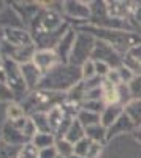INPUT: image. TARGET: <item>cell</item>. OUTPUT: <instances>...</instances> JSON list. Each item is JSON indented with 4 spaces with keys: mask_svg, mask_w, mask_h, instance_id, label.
Masks as SVG:
<instances>
[{
    "mask_svg": "<svg viewBox=\"0 0 141 158\" xmlns=\"http://www.w3.org/2000/svg\"><path fill=\"white\" fill-rule=\"evenodd\" d=\"M81 81V67H75L70 63H59L57 67H54L49 73L43 76L38 89L63 94V92L73 89L76 84H79Z\"/></svg>",
    "mask_w": 141,
    "mask_h": 158,
    "instance_id": "obj_1",
    "label": "cell"
},
{
    "mask_svg": "<svg viewBox=\"0 0 141 158\" xmlns=\"http://www.w3.org/2000/svg\"><path fill=\"white\" fill-rule=\"evenodd\" d=\"M95 43H97V38L94 35L79 30L78 35H76V41H75V46H73L68 63L75 65V67H83V63H86L92 57Z\"/></svg>",
    "mask_w": 141,
    "mask_h": 158,
    "instance_id": "obj_2",
    "label": "cell"
},
{
    "mask_svg": "<svg viewBox=\"0 0 141 158\" xmlns=\"http://www.w3.org/2000/svg\"><path fill=\"white\" fill-rule=\"evenodd\" d=\"M3 68L6 71V77L8 82L6 85L11 89V92L15 94L16 101H22L29 94V87L25 84L22 73H21V65H18L16 62H13L11 59H5L3 57Z\"/></svg>",
    "mask_w": 141,
    "mask_h": 158,
    "instance_id": "obj_3",
    "label": "cell"
},
{
    "mask_svg": "<svg viewBox=\"0 0 141 158\" xmlns=\"http://www.w3.org/2000/svg\"><path fill=\"white\" fill-rule=\"evenodd\" d=\"M91 59H92L94 62H97V60L105 62V63L109 65L111 68H119L121 65H122V57H121V54H119V52L114 49V48H111L108 43L101 41V40H97Z\"/></svg>",
    "mask_w": 141,
    "mask_h": 158,
    "instance_id": "obj_4",
    "label": "cell"
},
{
    "mask_svg": "<svg viewBox=\"0 0 141 158\" xmlns=\"http://www.w3.org/2000/svg\"><path fill=\"white\" fill-rule=\"evenodd\" d=\"M32 62H33L35 67L43 73V76L60 63L56 51H51V49H36Z\"/></svg>",
    "mask_w": 141,
    "mask_h": 158,
    "instance_id": "obj_5",
    "label": "cell"
},
{
    "mask_svg": "<svg viewBox=\"0 0 141 158\" xmlns=\"http://www.w3.org/2000/svg\"><path fill=\"white\" fill-rule=\"evenodd\" d=\"M3 30V36L5 41L10 43L11 46L16 48H27V46H33V36L29 30L25 29H2Z\"/></svg>",
    "mask_w": 141,
    "mask_h": 158,
    "instance_id": "obj_6",
    "label": "cell"
},
{
    "mask_svg": "<svg viewBox=\"0 0 141 158\" xmlns=\"http://www.w3.org/2000/svg\"><path fill=\"white\" fill-rule=\"evenodd\" d=\"M76 35H78V30H75L73 27H70L65 35L62 36V40L59 41V44L56 46V54L60 60V63H68L70 60V56H71V51H73V46H75V41H76Z\"/></svg>",
    "mask_w": 141,
    "mask_h": 158,
    "instance_id": "obj_7",
    "label": "cell"
},
{
    "mask_svg": "<svg viewBox=\"0 0 141 158\" xmlns=\"http://www.w3.org/2000/svg\"><path fill=\"white\" fill-rule=\"evenodd\" d=\"M0 138H2V141L5 144H8L10 147H15V149H21L24 144L29 142L21 133V130H18L11 122H6L0 128Z\"/></svg>",
    "mask_w": 141,
    "mask_h": 158,
    "instance_id": "obj_8",
    "label": "cell"
},
{
    "mask_svg": "<svg viewBox=\"0 0 141 158\" xmlns=\"http://www.w3.org/2000/svg\"><path fill=\"white\" fill-rule=\"evenodd\" d=\"M89 5L91 3H86V2H63L62 3V11L65 13L67 16L73 18V19L87 21L92 15Z\"/></svg>",
    "mask_w": 141,
    "mask_h": 158,
    "instance_id": "obj_9",
    "label": "cell"
},
{
    "mask_svg": "<svg viewBox=\"0 0 141 158\" xmlns=\"http://www.w3.org/2000/svg\"><path fill=\"white\" fill-rule=\"evenodd\" d=\"M103 146L98 142H94L89 138H84L78 144H75V155L79 158H100Z\"/></svg>",
    "mask_w": 141,
    "mask_h": 158,
    "instance_id": "obj_10",
    "label": "cell"
},
{
    "mask_svg": "<svg viewBox=\"0 0 141 158\" xmlns=\"http://www.w3.org/2000/svg\"><path fill=\"white\" fill-rule=\"evenodd\" d=\"M21 73H22V77H24L25 84H27V87H29V92L36 90L38 85H40V82H41V79H43V73L35 67L33 62L21 65Z\"/></svg>",
    "mask_w": 141,
    "mask_h": 158,
    "instance_id": "obj_11",
    "label": "cell"
},
{
    "mask_svg": "<svg viewBox=\"0 0 141 158\" xmlns=\"http://www.w3.org/2000/svg\"><path fill=\"white\" fill-rule=\"evenodd\" d=\"M48 115V123H49V128L51 131H53L54 135H57V131L60 130V127L63 125V122L67 120V118L70 115H67L65 109L62 108V104H57V106H54L53 109H49L46 112Z\"/></svg>",
    "mask_w": 141,
    "mask_h": 158,
    "instance_id": "obj_12",
    "label": "cell"
},
{
    "mask_svg": "<svg viewBox=\"0 0 141 158\" xmlns=\"http://www.w3.org/2000/svg\"><path fill=\"white\" fill-rule=\"evenodd\" d=\"M135 130H136L135 123L129 118V115L124 112V114L118 118V120H116V123L108 128V139H111L113 136L122 135V133H132V131H135Z\"/></svg>",
    "mask_w": 141,
    "mask_h": 158,
    "instance_id": "obj_13",
    "label": "cell"
},
{
    "mask_svg": "<svg viewBox=\"0 0 141 158\" xmlns=\"http://www.w3.org/2000/svg\"><path fill=\"white\" fill-rule=\"evenodd\" d=\"M124 114V106L121 104H114V106H106L103 109V112L100 114V118H101V125H103L106 130L109 127H113L116 123V120Z\"/></svg>",
    "mask_w": 141,
    "mask_h": 158,
    "instance_id": "obj_14",
    "label": "cell"
},
{
    "mask_svg": "<svg viewBox=\"0 0 141 158\" xmlns=\"http://www.w3.org/2000/svg\"><path fill=\"white\" fill-rule=\"evenodd\" d=\"M106 13L113 19H125V16L130 15V3L125 2H106Z\"/></svg>",
    "mask_w": 141,
    "mask_h": 158,
    "instance_id": "obj_15",
    "label": "cell"
},
{
    "mask_svg": "<svg viewBox=\"0 0 141 158\" xmlns=\"http://www.w3.org/2000/svg\"><path fill=\"white\" fill-rule=\"evenodd\" d=\"M63 138L71 144H78L79 141H83L86 138V128L81 125V122L78 120V118H73V122L68 127V130H67V133H65Z\"/></svg>",
    "mask_w": 141,
    "mask_h": 158,
    "instance_id": "obj_16",
    "label": "cell"
},
{
    "mask_svg": "<svg viewBox=\"0 0 141 158\" xmlns=\"http://www.w3.org/2000/svg\"><path fill=\"white\" fill-rule=\"evenodd\" d=\"M103 103L106 106H114V104H121V95H119V89L114 87L113 84H109L108 81L103 79ZM122 106V104H121Z\"/></svg>",
    "mask_w": 141,
    "mask_h": 158,
    "instance_id": "obj_17",
    "label": "cell"
},
{
    "mask_svg": "<svg viewBox=\"0 0 141 158\" xmlns=\"http://www.w3.org/2000/svg\"><path fill=\"white\" fill-rule=\"evenodd\" d=\"M86 138H89L91 141L98 142V144L103 146V144L108 141V130L101 123L94 125V127H89V128H86Z\"/></svg>",
    "mask_w": 141,
    "mask_h": 158,
    "instance_id": "obj_18",
    "label": "cell"
},
{
    "mask_svg": "<svg viewBox=\"0 0 141 158\" xmlns=\"http://www.w3.org/2000/svg\"><path fill=\"white\" fill-rule=\"evenodd\" d=\"M56 139L57 138L53 133H36V136L30 142L38 150H45V149H49V147H54L56 146Z\"/></svg>",
    "mask_w": 141,
    "mask_h": 158,
    "instance_id": "obj_19",
    "label": "cell"
},
{
    "mask_svg": "<svg viewBox=\"0 0 141 158\" xmlns=\"http://www.w3.org/2000/svg\"><path fill=\"white\" fill-rule=\"evenodd\" d=\"M124 112L129 115V118L135 123L136 128L141 127V100H132L124 108Z\"/></svg>",
    "mask_w": 141,
    "mask_h": 158,
    "instance_id": "obj_20",
    "label": "cell"
},
{
    "mask_svg": "<svg viewBox=\"0 0 141 158\" xmlns=\"http://www.w3.org/2000/svg\"><path fill=\"white\" fill-rule=\"evenodd\" d=\"M25 117H27V114H25L22 104L19 101H13V103H10L6 106V118H8V122H18V120H21V118H25Z\"/></svg>",
    "mask_w": 141,
    "mask_h": 158,
    "instance_id": "obj_21",
    "label": "cell"
},
{
    "mask_svg": "<svg viewBox=\"0 0 141 158\" xmlns=\"http://www.w3.org/2000/svg\"><path fill=\"white\" fill-rule=\"evenodd\" d=\"M76 118L81 122V125L84 128H89V127H94V125L101 123L100 114H95V112H91V111H84V109L79 111V114L76 115Z\"/></svg>",
    "mask_w": 141,
    "mask_h": 158,
    "instance_id": "obj_22",
    "label": "cell"
},
{
    "mask_svg": "<svg viewBox=\"0 0 141 158\" xmlns=\"http://www.w3.org/2000/svg\"><path fill=\"white\" fill-rule=\"evenodd\" d=\"M54 147H56L59 156H62V158H71L75 155V144L68 142L65 138H57Z\"/></svg>",
    "mask_w": 141,
    "mask_h": 158,
    "instance_id": "obj_23",
    "label": "cell"
},
{
    "mask_svg": "<svg viewBox=\"0 0 141 158\" xmlns=\"http://www.w3.org/2000/svg\"><path fill=\"white\" fill-rule=\"evenodd\" d=\"M30 118L33 120V123L36 125V130L38 133H53L49 128V123H48V115L46 112H35L30 115ZM54 135V133H53Z\"/></svg>",
    "mask_w": 141,
    "mask_h": 158,
    "instance_id": "obj_24",
    "label": "cell"
},
{
    "mask_svg": "<svg viewBox=\"0 0 141 158\" xmlns=\"http://www.w3.org/2000/svg\"><path fill=\"white\" fill-rule=\"evenodd\" d=\"M16 158H40V150H38L32 142H27L18 150Z\"/></svg>",
    "mask_w": 141,
    "mask_h": 158,
    "instance_id": "obj_25",
    "label": "cell"
},
{
    "mask_svg": "<svg viewBox=\"0 0 141 158\" xmlns=\"http://www.w3.org/2000/svg\"><path fill=\"white\" fill-rule=\"evenodd\" d=\"M21 133L24 135V138L27 139L29 142L36 136L38 130H36V125L33 123V120H32L30 117H25V122H24V125H22V128H21Z\"/></svg>",
    "mask_w": 141,
    "mask_h": 158,
    "instance_id": "obj_26",
    "label": "cell"
},
{
    "mask_svg": "<svg viewBox=\"0 0 141 158\" xmlns=\"http://www.w3.org/2000/svg\"><path fill=\"white\" fill-rule=\"evenodd\" d=\"M81 76H83V81H89L97 76V71H95V62L92 59H89L86 63H83L81 67Z\"/></svg>",
    "mask_w": 141,
    "mask_h": 158,
    "instance_id": "obj_27",
    "label": "cell"
},
{
    "mask_svg": "<svg viewBox=\"0 0 141 158\" xmlns=\"http://www.w3.org/2000/svg\"><path fill=\"white\" fill-rule=\"evenodd\" d=\"M127 85H129L132 100H141V74L139 76H135L132 79V82L127 84Z\"/></svg>",
    "mask_w": 141,
    "mask_h": 158,
    "instance_id": "obj_28",
    "label": "cell"
},
{
    "mask_svg": "<svg viewBox=\"0 0 141 158\" xmlns=\"http://www.w3.org/2000/svg\"><path fill=\"white\" fill-rule=\"evenodd\" d=\"M105 108H106V104L103 103V100H98V101H84L81 109L91 111V112H95V114H101Z\"/></svg>",
    "mask_w": 141,
    "mask_h": 158,
    "instance_id": "obj_29",
    "label": "cell"
},
{
    "mask_svg": "<svg viewBox=\"0 0 141 158\" xmlns=\"http://www.w3.org/2000/svg\"><path fill=\"white\" fill-rule=\"evenodd\" d=\"M16 101L15 98V94L11 92V89L6 85V84H0V103H13Z\"/></svg>",
    "mask_w": 141,
    "mask_h": 158,
    "instance_id": "obj_30",
    "label": "cell"
},
{
    "mask_svg": "<svg viewBox=\"0 0 141 158\" xmlns=\"http://www.w3.org/2000/svg\"><path fill=\"white\" fill-rule=\"evenodd\" d=\"M105 81H108V82H109V84H113L114 87H119V85H122V79H121L119 70H118V68H113V70H111V71L106 74Z\"/></svg>",
    "mask_w": 141,
    "mask_h": 158,
    "instance_id": "obj_31",
    "label": "cell"
},
{
    "mask_svg": "<svg viewBox=\"0 0 141 158\" xmlns=\"http://www.w3.org/2000/svg\"><path fill=\"white\" fill-rule=\"evenodd\" d=\"M118 70H119V74H121V79H122V84H130L132 79L135 77V73L130 68H127L125 65H121Z\"/></svg>",
    "mask_w": 141,
    "mask_h": 158,
    "instance_id": "obj_32",
    "label": "cell"
},
{
    "mask_svg": "<svg viewBox=\"0 0 141 158\" xmlns=\"http://www.w3.org/2000/svg\"><path fill=\"white\" fill-rule=\"evenodd\" d=\"M113 68L109 67L108 63H105V62H100V60H97L95 62V71H97V76H100V77H106V74L111 71Z\"/></svg>",
    "mask_w": 141,
    "mask_h": 158,
    "instance_id": "obj_33",
    "label": "cell"
},
{
    "mask_svg": "<svg viewBox=\"0 0 141 158\" xmlns=\"http://www.w3.org/2000/svg\"><path fill=\"white\" fill-rule=\"evenodd\" d=\"M40 158H59V153L56 147H49V149L40 150Z\"/></svg>",
    "mask_w": 141,
    "mask_h": 158,
    "instance_id": "obj_34",
    "label": "cell"
},
{
    "mask_svg": "<svg viewBox=\"0 0 141 158\" xmlns=\"http://www.w3.org/2000/svg\"><path fill=\"white\" fill-rule=\"evenodd\" d=\"M6 82H8L6 71H5V68L2 67V68H0V84H6Z\"/></svg>",
    "mask_w": 141,
    "mask_h": 158,
    "instance_id": "obj_35",
    "label": "cell"
},
{
    "mask_svg": "<svg viewBox=\"0 0 141 158\" xmlns=\"http://www.w3.org/2000/svg\"><path fill=\"white\" fill-rule=\"evenodd\" d=\"M133 138H135V141L141 142V127H139V128H136V130L133 131Z\"/></svg>",
    "mask_w": 141,
    "mask_h": 158,
    "instance_id": "obj_36",
    "label": "cell"
},
{
    "mask_svg": "<svg viewBox=\"0 0 141 158\" xmlns=\"http://www.w3.org/2000/svg\"><path fill=\"white\" fill-rule=\"evenodd\" d=\"M5 41V36H3V30H0V49H2V44Z\"/></svg>",
    "mask_w": 141,
    "mask_h": 158,
    "instance_id": "obj_37",
    "label": "cell"
},
{
    "mask_svg": "<svg viewBox=\"0 0 141 158\" xmlns=\"http://www.w3.org/2000/svg\"><path fill=\"white\" fill-rule=\"evenodd\" d=\"M2 67H3V57L0 56V68H2Z\"/></svg>",
    "mask_w": 141,
    "mask_h": 158,
    "instance_id": "obj_38",
    "label": "cell"
},
{
    "mask_svg": "<svg viewBox=\"0 0 141 158\" xmlns=\"http://www.w3.org/2000/svg\"><path fill=\"white\" fill-rule=\"evenodd\" d=\"M71 158H79V156H76V155H73V156H71Z\"/></svg>",
    "mask_w": 141,
    "mask_h": 158,
    "instance_id": "obj_39",
    "label": "cell"
},
{
    "mask_svg": "<svg viewBox=\"0 0 141 158\" xmlns=\"http://www.w3.org/2000/svg\"><path fill=\"white\" fill-rule=\"evenodd\" d=\"M59 158H62V156H59Z\"/></svg>",
    "mask_w": 141,
    "mask_h": 158,
    "instance_id": "obj_40",
    "label": "cell"
}]
</instances>
